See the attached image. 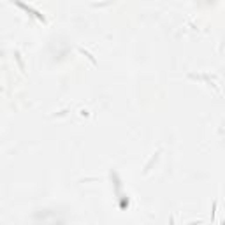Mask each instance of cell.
Segmentation results:
<instances>
[{
    "mask_svg": "<svg viewBox=\"0 0 225 225\" xmlns=\"http://www.w3.org/2000/svg\"><path fill=\"white\" fill-rule=\"evenodd\" d=\"M79 51H81V53H83V55H84V56H88V58H90V60H92L93 64H97V60H95V58H93V56H92V55H90V53H86V51H84V49H79Z\"/></svg>",
    "mask_w": 225,
    "mask_h": 225,
    "instance_id": "cell-2",
    "label": "cell"
},
{
    "mask_svg": "<svg viewBox=\"0 0 225 225\" xmlns=\"http://www.w3.org/2000/svg\"><path fill=\"white\" fill-rule=\"evenodd\" d=\"M220 225H225V220H224V222H222V224H220Z\"/></svg>",
    "mask_w": 225,
    "mask_h": 225,
    "instance_id": "cell-4",
    "label": "cell"
},
{
    "mask_svg": "<svg viewBox=\"0 0 225 225\" xmlns=\"http://www.w3.org/2000/svg\"><path fill=\"white\" fill-rule=\"evenodd\" d=\"M169 225H174V216H171V220H169Z\"/></svg>",
    "mask_w": 225,
    "mask_h": 225,
    "instance_id": "cell-3",
    "label": "cell"
},
{
    "mask_svg": "<svg viewBox=\"0 0 225 225\" xmlns=\"http://www.w3.org/2000/svg\"><path fill=\"white\" fill-rule=\"evenodd\" d=\"M216 206H218V202L215 200V202H213V211H211V222H215V215H216Z\"/></svg>",
    "mask_w": 225,
    "mask_h": 225,
    "instance_id": "cell-1",
    "label": "cell"
}]
</instances>
